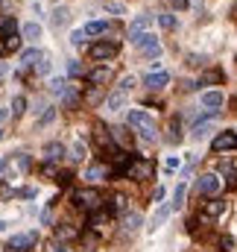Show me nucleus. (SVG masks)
Listing matches in <instances>:
<instances>
[{
	"label": "nucleus",
	"mask_w": 237,
	"mask_h": 252,
	"mask_svg": "<svg viewBox=\"0 0 237 252\" xmlns=\"http://www.w3.org/2000/svg\"><path fill=\"white\" fill-rule=\"evenodd\" d=\"M126 124L132 126V129H138L144 141H149V144H152V141H158V129H155L152 118H149L144 109H132V112L126 115Z\"/></svg>",
	"instance_id": "f257e3e1"
},
{
	"label": "nucleus",
	"mask_w": 237,
	"mask_h": 252,
	"mask_svg": "<svg viewBox=\"0 0 237 252\" xmlns=\"http://www.w3.org/2000/svg\"><path fill=\"white\" fill-rule=\"evenodd\" d=\"M103 193L97 188H79L73 190V205L76 208H82V211H88V214H94V211H100L103 208Z\"/></svg>",
	"instance_id": "f03ea898"
},
{
	"label": "nucleus",
	"mask_w": 237,
	"mask_h": 252,
	"mask_svg": "<svg viewBox=\"0 0 237 252\" xmlns=\"http://www.w3.org/2000/svg\"><path fill=\"white\" fill-rule=\"evenodd\" d=\"M35 247H38V232H21V235H12L6 241L9 252H32Z\"/></svg>",
	"instance_id": "7ed1b4c3"
},
{
	"label": "nucleus",
	"mask_w": 237,
	"mask_h": 252,
	"mask_svg": "<svg viewBox=\"0 0 237 252\" xmlns=\"http://www.w3.org/2000/svg\"><path fill=\"white\" fill-rule=\"evenodd\" d=\"M152 173H155V164H152L149 158H144V156H135L132 164H129V173H126V176L144 182V179H152Z\"/></svg>",
	"instance_id": "20e7f679"
},
{
	"label": "nucleus",
	"mask_w": 237,
	"mask_h": 252,
	"mask_svg": "<svg viewBox=\"0 0 237 252\" xmlns=\"http://www.w3.org/2000/svg\"><path fill=\"white\" fill-rule=\"evenodd\" d=\"M118 41H97V44H91L88 47V56L94 59V62H109V59H115L118 56Z\"/></svg>",
	"instance_id": "39448f33"
},
{
	"label": "nucleus",
	"mask_w": 237,
	"mask_h": 252,
	"mask_svg": "<svg viewBox=\"0 0 237 252\" xmlns=\"http://www.w3.org/2000/svg\"><path fill=\"white\" fill-rule=\"evenodd\" d=\"M196 190L202 193V196H217L220 190H223V179L217 176V173H202L199 179H196Z\"/></svg>",
	"instance_id": "423d86ee"
},
{
	"label": "nucleus",
	"mask_w": 237,
	"mask_h": 252,
	"mask_svg": "<svg viewBox=\"0 0 237 252\" xmlns=\"http://www.w3.org/2000/svg\"><path fill=\"white\" fill-rule=\"evenodd\" d=\"M132 44H135L138 50H144L147 56H161V44H158V38H155L152 32H141V35H135Z\"/></svg>",
	"instance_id": "0eeeda50"
},
{
	"label": "nucleus",
	"mask_w": 237,
	"mask_h": 252,
	"mask_svg": "<svg viewBox=\"0 0 237 252\" xmlns=\"http://www.w3.org/2000/svg\"><path fill=\"white\" fill-rule=\"evenodd\" d=\"M141 226H144V214H141V211L129 208V211H123V214H120V229H123L126 235H135Z\"/></svg>",
	"instance_id": "6e6552de"
},
{
	"label": "nucleus",
	"mask_w": 237,
	"mask_h": 252,
	"mask_svg": "<svg viewBox=\"0 0 237 252\" xmlns=\"http://www.w3.org/2000/svg\"><path fill=\"white\" fill-rule=\"evenodd\" d=\"M94 138H97V144H100V150H109V153H123L118 147V141H115V135H112V129H106V126H97L94 129Z\"/></svg>",
	"instance_id": "1a4fd4ad"
},
{
	"label": "nucleus",
	"mask_w": 237,
	"mask_h": 252,
	"mask_svg": "<svg viewBox=\"0 0 237 252\" xmlns=\"http://www.w3.org/2000/svg\"><path fill=\"white\" fill-rule=\"evenodd\" d=\"M211 150L214 153H232V150H237V132H220L211 141Z\"/></svg>",
	"instance_id": "9d476101"
},
{
	"label": "nucleus",
	"mask_w": 237,
	"mask_h": 252,
	"mask_svg": "<svg viewBox=\"0 0 237 252\" xmlns=\"http://www.w3.org/2000/svg\"><path fill=\"white\" fill-rule=\"evenodd\" d=\"M144 85H147L149 91H158V88L170 85V73H167V70H149V73L144 76Z\"/></svg>",
	"instance_id": "9b49d317"
},
{
	"label": "nucleus",
	"mask_w": 237,
	"mask_h": 252,
	"mask_svg": "<svg viewBox=\"0 0 237 252\" xmlns=\"http://www.w3.org/2000/svg\"><path fill=\"white\" fill-rule=\"evenodd\" d=\"M85 79H88L94 88H100V85H106V82L112 79V67H109V64H100V67H94V70H91Z\"/></svg>",
	"instance_id": "f8f14e48"
},
{
	"label": "nucleus",
	"mask_w": 237,
	"mask_h": 252,
	"mask_svg": "<svg viewBox=\"0 0 237 252\" xmlns=\"http://www.w3.org/2000/svg\"><path fill=\"white\" fill-rule=\"evenodd\" d=\"M223 103H226V94H223V91H205V94H202V106H205L208 112H220Z\"/></svg>",
	"instance_id": "ddd939ff"
},
{
	"label": "nucleus",
	"mask_w": 237,
	"mask_h": 252,
	"mask_svg": "<svg viewBox=\"0 0 237 252\" xmlns=\"http://www.w3.org/2000/svg\"><path fill=\"white\" fill-rule=\"evenodd\" d=\"M223 211H226V202L214 196L211 202H205V205H202V214H199V217H202V220H217Z\"/></svg>",
	"instance_id": "4468645a"
},
{
	"label": "nucleus",
	"mask_w": 237,
	"mask_h": 252,
	"mask_svg": "<svg viewBox=\"0 0 237 252\" xmlns=\"http://www.w3.org/2000/svg\"><path fill=\"white\" fill-rule=\"evenodd\" d=\"M152 24V15H138L132 24H129V41L135 38V35H141V32H147V27Z\"/></svg>",
	"instance_id": "2eb2a0df"
},
{
	"label": "nucleus",
	"mask_w": 237,
	"mask_h": 252,
	"mask_svg": "<svg viewBox=\"0 0 237 252\" xmlns=\"http://www.w3.org/2000/svg\"><path fill=\"white\" fill-rule=\"evenodd\" d=\"M112 176V170L106 167V164H91L88 170H85V179L88 182H103V179H109Z\"/></svg>",
	"instance_id": "dca6fc26"
},
{
	"label": "nucleus",
	"mask_w": 237,
	"mask_h": 252,
	"mask_svg": "<svg viewBox=\"0 0 237 252\" xmlns=\"http://www.w3.org/2000/svg\"><path fill=\"white\" fill-rule=\"evenodd\" d=\"M64 153H67V150H64V144H59V141H50V144L44 147V158H47V161H53V164L59 161Z\"/></svg>",
	"instance_id": "f3484780"
},
{
	"label": "nucleus",
	"mask_w": 237,
	"mask_h": 252,
	"mask_svg": "<svg viewBox=\"0 0 237 252\" xmlns=\"http://www.w3.org/2000/svg\"><path fill=\"white\" fill-rule=\"evenodd\" d=\"M21 38H27V41H38V38H41V24H35V21L24 24V27H21Z\"/></svg>",
	"instance_id": "a211bd4d"
},
{
	"label": "nucleus",
	"mask_w": 237,
	"mask_h": 252,
	"mask_svg": "<svg viewBox=\"0 0 237 252\" xmlns=\"http://www.w3.org/2000/svg\"><path fill=\"white\" fill-rule=\"evenodd\" d=\"M106 223H109V214L106 211H94L91 217H88V226H91V232L97 235V232H103L106 229Z\"/></svg>",
	"instance_id": "6ab92c4d"
},
{
	"label": "nucleus",
	"mask_w": 237,
	"mask_h": 252,
	"mask_svg": "<svg viewBox=\"0 0 237 252\" xmlns=\"http://www.w3.org/2000/svg\"><path fill=\"white\" fill-rule=\"evenodd\" d=\"M44 59V53L38 50V47H30V50H24V56H21V64L24 67H35V64Z\"/></svg>",
	"instance_id": "aec40b11"
},
{
	"label": "nucleus",
	"mask_w": 237,
	"mask_h": 252,
	"mask_svg": "<svg viewBox=\"0 0 237 252\" xmlns=\"http://www.w3.org/2000/svg\"><path fill=\"white\" fill-rule=\"evenodd\" d=\"M123 103H126V94H123V91H115V94L106 97V109H109V112H120Z\"/></svg>",
	"instance_id": "412c9836"
},
{
	"label": "nucleus",
	"mask_w": 237,
	"mask_h": 252,
	"mask_svg": "<svg viewBox=\"0 0 237 252\" xmlns=\"http://www.w3.org/2000/svg\"><path fill=\"white\" fill-rule=\"evenodd\" d=\"M170 214H173V208H170V205H161V208H158V211L152 214V223H149V229L155 232V229H158V226H161V223H164V220L170 217Z\"/></svg>",
	"instance_id": "4be33fe9"
},
{
	"label": "nucleus",
	"mask_w": 237,
	"mask_h": 252,
	"mask_svg": "<svg viewBox=\"0 0 237 252\" xmlns=\"http://www.w3.org/2000/svg\"><path fill=\"white\" fill-rule=\"evenodd\" d=\"M220 173L226 176V185H229V188H235V185H237V167H235V164H229V161H226V164H220Z\"/></svg>",
	"instance_id": "5701e85b"
},
{
	"label": "nucleus",
	"mask_w": 237,
	"mask_h": 252,
	"mask_svg": "<svg viewBox=\"0 0 237 252\" xmlns=\"http://www.w3.org/2000/svg\"><path fill=\"white\" fill-rule=\"evenodd\" d=\"M50 21H53V27L59 30V27H64V24L70 21V12H67L64 6H56V9H53V18H50Z\"/></svg>",
	"instance_id": "b1692460"
},
{
	"label": "nucleus",
	"mask_w": 237,
	"mask_h": 252,
	"mask_svg": "<svg viewBox=\"0 0 237 252\" xmlns=\"http://www.w3.org/2000/svg\"><path fill=\"white\" fill-rule=\"evenodd\" d=\"M184 196H187V185L181 182V185H178V188L173 190V202H170V208H173V211H178V208L184 205Z\"/></svg>",
	"instance_id": "393cba45"
},
{
	"label": "nucleus",
	"mask_w": 237,
	"mask_h": 252,
	"mask_svg": "<svg viewBox=\"0 0 237 252\" xmlns=\"http://www.w3.org/2000/svg\"><path fill=\"white\" fill-rule=\"evenodd\" d=\"M109 30V21H91L85 24V35H103Z\"/></svg>",
	"instance_id": "a878e982"
},
{
	"label": "nucleus",
	"mask_w": 237,
	"mask_h": 252,
	"mask_svg": "<svg viewBox=\"0 0 237 252\" xmlns=\"http://www.w3.org/2000/svg\"><path fill=\"white\" fill-rule=\"evenodd\" d=\"M59 100H61V106H64V109H76V106H79V94H76L73 88H67Z\"/></svg>",
	"instance_id": "bb28decb"
},
{
	"label": "nucleus",
	"mask_w": 237,
	"mask_h": 252,
	"mask_svg": "<svg viewBox=\"0 0 237 252\" xmlns=\"http://www.w3.org/2000/svg\"><path fill=\"white\" fill-rule=\"evenodd\" d=\"M67 88H70V85H67V79H61V76H53V79H50V91H53L56 97H61Z\"/></svg>",
	"instance_id": "cd10ccee"
},
{
	"label": "nucleus",
	"mask_w": 237,
	"mask_h": 252,
	"mask_svg": "<svg viewBox=\"0 0 237 252\" xmlns=\"http://www.w3.org/2000/svg\"><path fill=\"white\" fill-rule=\"evenodd\" d=\"M167 141H170V144H178V141H181V126H178V118L170 121V135H167Z\"/></svg>",
	"instance_id": "c85d7f7f"
},
{
	"label": "nucleus",
	"mask_w": 237,
	"mask_h": 252,
	"mask_svg": "<svg viewBox=\"0 0 237 252\" xmlns=\"http://www.w3.org/2000/svg\"><path fill=\"white\" fill-rule=\"evenodd\" d=\"M27 112V100L24 97H12V118H21Z\"/></svg>",
	"instance_id": "c756f323"
},
{
	"label": "nucleus",
	"mask_w": 237,
	"mask_h": 252,
	"mask_svg": "<svg viewBox=\"0 0 237 252\" xmlns=\"http://www.w3.org/2000/svg\"><path fill=\"white\" fill-rule=\"evenodd\" d=\"M70 158H73V161H82V158H85V144H82V141H73V144H70Z\"/></svg>",
	"instance_id": "7c9ffc66"
},
{
	"label": "nucleus",
	"mask_w": 237,
	"mask_h": 252,
	"mask_svg": "<svg viewBox=\"0 0 237 252\" xmlns=\"http://www.w3.org/2000/svg\"><path fill=\"white\" fill-rule=\"evenodd\" d=\"M106 12H112V15H126V3H123V0H109V3H106Z\"/></svg>",
	"instance_id": "2f4dec72"
},
{
	"label": "nucleus",
	"mask_w": 237,
	"mask_h": 252,
	"mask_svg": "<svg viewBox=\"0 0 237 252\" xmlns=\"http://www.w3.org/2000/svg\"><path fill=\"white\" fill-rule=\"evenodd\" d=\"M158 24H161L164 30H176V15H170V12H161V15H158Z\"/></svg>",
	"instance_id": "473e14b6"
},
{
	"label": "nucleus",
	"mask_w": 237,
	"mask_h": 252,
	"mask_svg": "<svg viewBox=\"0 0 237 252\" xmlns=\"http://www.w3.org/2000/svg\"><path fill=\"white\" fill-rule=\"evenodd\" d=\"M53 118H56V109H53V106H50V109H44V115L38 118V124H35V129H44V126L50 124Z\"/></svg>",
	"instance_id": "72a5a7b5"
},
{
	"label": "nucleus",
	"mask_w": 237,
	"mask_h": 252,
	"mask_svg": "<svg viewBox=\"0 0 237 252\" xmlns=\"http://www.w3.org/2000/svg\"><path fill=\"white\" fill-rule=\"evenodd\" d=\"M112 211H120V214H123V211H129V208H126V196H123V193H115V196H112Z\"/></svg>",
	"instance_id": "f704fd0d"
},
{
	"label": "nucleus",
	"mask_w": 237,
	"mask_h": 252,
	"mask_svg": "<svg viewBox=\"0 0 237 252\" xmlns=\"http://www.w3.org/2000/svg\"><path fill=\"white\" fill-rule=\"evenodd\" d=\"M85 38H88V35H85V30H73V32H70V44H73V47H82V44H85Z\"/></svg>",
	"instance_id": "c9c22d12"
},
{
	"label": "nucleus",
	"mask_w": 237,
	"mask_h": 252,
	"mask_svg": "<svg viewBox=\"0 0 237 252\" xmlns=\"http://www.w3.org/2000/svg\"><path fill=\"white\" fill-rule=\"evenodd\" d=\"M41 176H47V179H59V167H56L53 161H47V164L41 167Z\"/></svg>",
	"instance_id": "e433bc0d"
},
{
	"label": "nucleus",
	"mask_w": 237,
	"mask_h": 252,
	"mask_svg": "<svg viewBox=\"0 0 237 252\" xmlns=\"http://www.w3.org/2000/svg\"><path fill=\"white\" fill-rule=\"evenodd\" d=\"M18 47H21V35H12V38L3 41V50H6V53H12V50H18Z\"/></svg>",
	"instance_id": "4c0bfd02"
},
{
	"label": "nucleus",
	"mask_w": 237,
	"mask_h": 252,
	"mask_svg": "<svg viewBox=\"0 0 237 252\" xmlns=\"http://www.w3.org/2000/svg\"><path fill=\"white\" fill-rule=\"evenodd\" d=\"M199 82H202V85H205V82H223V73H220V70H208V73H202Z\"/></svg>",
	"instance_id": "58836bf2"
},
{
	"label": "nucleus",
	"mask_w": 237,
	"mask_h": 252,
	"mask_svg": "<svg viewBox=\"0 0 237 252\" xmlns=\"http://www.w3.org/2000/svg\"><path fill=\"white\" fill-rule=\"evenodd\" d=\"M15 158H18V167H21V170H24V173H27V170H30V167H32V158H30V156H27V153H18V156H15Z\"/></svg>",
	"instance_id": "ea45409f"
},
{
	"label": "nucleus",
	"mask_w": 237,
	"mask_h": 252,
	"mask_svg": "<svg viewBox=\"0 0 237 252\" xmlns=\"http://www.w3.org/2000/svg\"><path fill=\"white\" fill-rule=\"evenodd\" d=\"M56 235H59V238H73V235H76V229H70V226H67V223H56Z\"/></svg>",
	"instance_id": "a19ab883"
},
{
	"label": "nucleus",
	"mask_w": 237,
	"mask_h": 252,
	"mask_svg": "<svg viewBox=\"0 0 237 252\" xmlns=\"http://www.w3.org/2000/svg\"><path fill=\"white\" fill-rule=\"evenodd\" d=\"M35 73H50V59H47V56L35 64Z\"/></svg>",
	"instance_id": "79ce46f5"
},
{
	"label": "nucleus",
	"mask_w": 237,
	"mask_h": 252,
	"mask_svg": "<svg viewBox=\"0 0 237 252\" xmlns=\"http://www.w3.org/2000/svg\"><path fill=\"white\" fill-rule=\"evenodd\" d=\"M132 88H135V76H126V79L120 82V91L126 94V91H132Z\"/></svg>",
	"instance_id": "37998d69"
},
{
	"label": "nucleus",
	"mask_w": 237,
	"mask_h": 252,
	"mask_svg": "<svg viewBox=\"0 0 237 252\" xmlns=\"http://www.w3.org/2000/svg\"><path fill=\"white\" fill-rule=\"evenodd\" d=\"M67 73H70V76H79V73H82V64L79 62H67Z\"/></svg>",
	"instance_id": "c03bdc74"
},
{
	"label": "nucleus",
	"mask_w": 237,
	"mask_h": 252,
	"mask_svg": "<svg viewBox=\"0 0 237 252\" xmlns=\"http://www.w3.org/2000/svg\"><path fill=\"white\" fill-rule=\"evenodd\" d=\"M232 247H235V241H232V238H229V235H223V238H220V250H232Z\"/></svg>",
	"instance_id": "a18cd8bd"
},
{
	"label": "nucleus",
	"mask_w": 237,
	"mask_h": 252,
	"mask_svg": "<svg viewBox=\"0 0 237 252\" xmlns=\"http://www.w3.org/2000/svg\"><path fill=\"white\" fill-rule=\"evenodd\" d=\"M12 193H15V196H27V199H30V196H35V188H21V190H12Z\"/></svg>",
	"instance_id": "49530a36"
},
{
	"label": "nucleus",
	"mask_w": 237,
	"mask_h": 252,
	"mask_svg": "<svg viewBox=\"0 0 237 252\" xmlns=\"http://www.w3.org/2000/svg\"><path fill=\"white\" fill-rule=\"evenodd\" d=\"M41 223H44V226H50V223H53V211H50V208H44V211H41Z\"/></svg>",
	"instance_id": "de8ad7c7"
},
{
	"label": "nucleus",
	"mask_w": 237,
	"mask_h": 252,
	"mask_svg": "<svg viewBox=\"0 0 237 252\" xmlns=\"http://www.w3.org/2000/svg\"><path fill=\"white\" fill-rule=\"evenodd\" d=\"M164 193H167V190L158 185V188H155V193H152V199H155V202H161V199H164Z\"/></svg>",
	"instance_id": "09e8293b"
},
{
	"label": "nucleus",
	"mask_w": 237,
	"mask_h": 252,
	"mask_svg": "<svg viewBox=\"0 0 237 252\" xmlns=\"http://www.w3.org/2000/svg\"><path fill=\"white\" fill-rule=\"evenodd\" d=\"M164 167H167V170H178V158H167Z\"/></svg>",
	"instance_id": "8fccbe9b"
},
{
	"label": "nucleus",
	"mask_w": 237,
	"mask_h": 252,
	"mask_svg": "<svg viewBox=\"0 0 237 252\" xmlns=\"http://www.w3.org/2000/svg\"><path fill=\"white\" fill-rule=\"evenodd\" d=\"M173 6H176V9H187V6H190V0H173Z\"/></svg>",
	"instance_id": "3c124183"
},
{
	"label": "nucleus",
	"mask_w": 237,
	"mask_h": 252,
	"mask_svg": "<svg viewBox=\"0 0 237 252\" xmlns=\"http://www.w3.org/2000/svg\"><path fill=\"white\" fill-rule=\"evenodd\" d=\"M9 193H12V190H9V185H6V182H0V196H9Z\"/></svg>",
	"instance_id": "603ef678"
},
{
	"label": "nucleus",
	"mask_w": 237,
	"mask_h": 252,
	"mask_svg": "<svg viewBox=\"0 0 237 252\" xmlns=\"http://www.w3.org/2000/svg\"><path fill=\"white\" fill-rule=\"evenodd\" d=\"M53 252H67V250H64V244H59V241H56V244H53Z\"/></svg>",
	"instance_id": "864d4df0"
},
{
	"label": "nucleus",
	"mask_w": 237,
	"mask_h": 252,
	"mask_svg": "<svg viewBox=\"0 0 237 252\" xmlns=\"http://www.w3.org/2000/svg\"><path fill=\"white\" fill-rule=\"evenodd\" d=\"M6 118H9V112H6V109H3V106H0V124H3V121H6Z\"/></svg>",
	"instance_id": "5fc2aeb1"
},
{
	"label": "nucleus",
	"mask_w": 237,
	"mask_h": 252,
	"mask_svg": "<svg viewBox=\"0 0 237 252\" xmlns=\"http://www.w3.org/2000/svg\"><path fill=\"white\" fill-rule=\"evenodd\" d=\"M6 164H9V161H6V158L0 156V170H6Z\"/></svg>",
	"instance_id": "6e6d98bb"
},
{
	"label": "nucleus",
	"mask_w": 237,
	"mask_h": 252,
	"mask_svg": "<svg viewBox=\"0 0 237 252\" xmlns=\"http://www.w3.org/2000/svg\"><path fill=\"white\" fill-rule=\"evenodd\" d=\"M3 73H6V64L0 62V76H3Z\"/></svg>",
	"instance_id": "4d7b16f0"
},
{
	"label": "nucleus",
	"mask_w": 237,
	"mask_h": 252,
	"mask_svg": "<svg viewBox=\"0 0 237 252\" xmlns=\"http://www.w3.org/2000/svg\"><path fill=\"white\" fill-rule=\"evenodd\" d=\"M0 138H3V132H0Z\"/></svg>",
	"instance_id": "13d9d810"
}]
</instances>
